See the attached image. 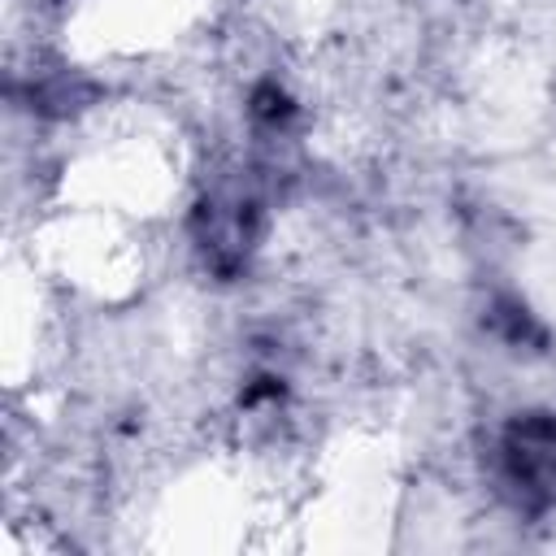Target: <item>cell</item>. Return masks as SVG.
I'll return each mask as SVG.
<instances>
[{
	"label": "cell",
	"mask_w": 556,
	"mask_h": 556,
	"mask_svg": "<svg viewBox=\"0 0 556 556\" xmlns=\"http://www.w3.org/2000/svg\"><path fill=\"white\" fill-rule=\"evenodd\" d=\"M500 482L517 513L556 508V417L517 413L500 434Z\"/></svg>",
	"instance_id": "1"
}]
</instances>
